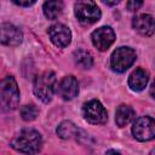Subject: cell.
Wrapping results in <instances>:
<instances>
[{
    "label": "cell",
    "instance_id": "cell-1",
    "mask_svg": "<svg viewBox=\"0 0 155 155\" xmlns=\"http://www.w3.org/2000/svg\"><path fill=\"white\" fill-rule=\"evenodd\" d=\"M10 145L22 154L33 155L40 151L42 145V138L36 130L24 128L12 138Z\"/></svg>",
    "mask_w": 155,
    "mask_h": 155
},
{
    "label": "cell",
    "instance_id": "cell-2",
    "mask_svg": "<svg viewBox=\"0 0 155 155\" xmlns=\"http://www.w3.org/2000/svg\"><path fill=\"white\" fill-rule=\"evenodd\" d=\"M0 99L4 111L15 110L19 103V90L13 76H5L0 85Z\"/></svg>",
    "mask_w": 155,
    "mask_h": 155
},
{
    "label": "cell",
    "instance_id": "cell-3",
    "mask_svg": "<svg viewBox=\"0 0 155 155\" xmlns=\"http://www.w3.org/2000/svg\"><path fill=\"white\" fill-rule=\"evenodd\" d=\"M56 75L53 71H45L34 81V93L44 103H48L56 91Z\"/></svg>",
    "mask_w": 155,
    "mask_h": 155
},
{
    "label": "cell",
    "instance_id": "cell-4",
    "mask_svg": "<svg viewBox=\"0 0 155 155\" xmlns=\"http://www.w3.org/2000/svg\"><path fill=\"white\" fill-rule=\"evenodd\" d=\"M74 13L78 21L84 25H90L99 21L101 10L93 1H78L74 5Z\"/></svg>",
    "mask_w": 155,
    "mask_h": 155
},
{
    "label": "cell",
    "instance_id": "cell-5",
    "mask_svg": "<svg viewBox=\"0 0 155 155\" xmlns=\"http://www.w3.org/2000/svg\"><path fill=\"white\" fill-rule=\"evenodd\" d=\"M137 54L133 48L127 46L117 47L110 57V67L114 71L124 73L136 61Z\"/></svg>",
    "mask_w": 155,
    "mask_h": 155
},
{
    "label": "cell",
    "instance_id": "cell-6",
    "mask_svg": "<svg viewBox=\"0 0 155 155\" xmlns=\"http://www.w3.org/2000/svg\"><path fill=\"white\" fill-rule=\"evenodd\" d=\"M132 134L140 142H148L155 138V119L151 116L138 117L132 126Z\"/></svg>",
    "mask_w": 155,
    "mask_h": 155
},
{
    "label": "cell",
    "instance_id": "cell-7",
    "mask_svg": "<svg viewBox=\"0 0 155 155\" xmlns=\"http://www.w3.org/2000/svg\"><path fill=\"white\" fill-rule=\"evenodd\" d=\"M82 115L85 120L94 125L105 124L108 120V114L103 104L97 99H91L86 102L82 107Z\"/></svg>",
    "mask_w": 155,
    "mask_h": 155
},
{
    "label": "cell",
    "instance_id": "cell-8",
    "mask_svg": "<svg viewBox=\"0 0 155 155\" xmlns=\"http://www.w3.org/2000/svg\"><path fill=\"white\" fill-rule=\"evenodd\" d=\"M91 39H92V44L94 47H97L99 51H105L115 41V33L111 27L105 25V27H101L96 29L92 33Z\"/></svg>",
    "mask_w": 155,
    "mask_h": 155
},
{
    "label": "cell",
    "instance_id": "cell-9",
    "mask_svg": "<svg viewBox=\"0 0 155 155\" xmlns=\"http://www.w3.org/2000/svg\"><path fill=\"white\" fill-rule=\"evenodd\" d=\"M48 36L52 41V44L57 47H67L70 41H71V31L70 29L62 24V23H56L48 28Z\"/></svg>",
    "mask_w": 155,
    "mask_h": 155
},
{
    "label": "cell",
    "instance_id": "cell-10",
    "mask_svg": "<svg viewBox=\"0 0 155 155\" xmlns=\"http://www.w3.org/2000/svg\"><path fill=\"white\" fill-rule=\"evenodd\" d=\"M56 92L64 101H70V99L75 98L79 93L78 80L73 75H68V76L62 78V80L56 86Z\"/></svg>",
    "mask_w": 155,
    "mask_h": 155
},
{
    "label": "cell",
    "instance_id": "cell-11",
    "mask_svg": "<svg viewBox=\"0 0 155 155\" xmlns=\"http://www.w3.org/2000/svg\"><path fill=\"white\" fill-rule=\"evenodd\" d=\"M133 29L143 36H150L155 33V19L148 13H142L132 19Z\"/></svg>",
    "mask_w": 155,
    "mask_h": 155
},
{
    "label": "cell",
    "instance_id": "cell-12",
    "mask_svg": "<svg viewBox=\"0 0 155 155\" xmlns=\"http://www.w3.org/2000/svg\"><path fill=\"white\" fill-rule=\"evenodd\" d=\"M1 42L7 46H17L22 42L23 34L22 31L10 23L1 24Z\"/></svg>",
    "mask_w": 155,
    "mask_h": 155
},
{
    "label": "cell",
    "instance_id": "cell-13",
    "mask_svg": "<svg viewBox=\"0 0 155 155\" xmlns=\"http://www.w3.org/2000/svg\"><path fill=\"white\" fill-rule=\"evenodd\" d=\"M148 80H149V74L144 69L137 68L128 76V86L132 91L139 92L145 88Z\"/></svg>",
    "mask_w": 155,
    "mask_h": 155
},
{
    "label": "cell",
    "instance_id": "cell-14",
    "mask_svg": "<svg viewBox=\"0 0 155 155\" xmlns=\"http://www.w3.org/2000/svg\"><path fill=\"white\" fill-rule=\"evenodd\" d=\"M134 116H136V113L132 107L121 104L117 107V109L115 111V122L119 127H124V126L128 125L134 119Z\"/></svg>",
    "mask_w": 155,
    "mask_h": 155
},
{
    "label": "cell",
    "instance_id": "cell-15",
    "mask_svg": "<svg viewBox=\"0 0 155 155\" xmlns=\"http://www.w3.org/2000/svg\"><path fill=\"white\" fill-rule=\"evenodd\" d=\"M79 133L78 127L71 121H62L57 127V134L62 139H70L76 137Z\"/></svg>",
    "mask_w": 155,
    "mask_h": 155
},
{
    "label": "cell",
    "instance_id": "cell-16",
    "mask_svg": "<svg viewBox=\"0 0 155 155\" xmlns=\"http://www.w3.org/2000/svg\"><path fill=\"white\" fill-rule=\"evenodd\" d=\"M44 15L48 19H56L63 11V2L62 1H46L42 6Z\"/></svg>",
    "mask_w": 155,
    "mask_h": 155
},
{
    "label": "cell",
    "instance_id": "cell-17",
    "mask_svg": "<svg viewBox=\"0 0 155 155\" xmlns=\"http://www.w3.org/2000/svg\"><path fill=\"white\" fill-rule=\"evenodd\" d=\"M74 61L75 64L79 65L81 69H90L93 64L92 56L85 50H78L74 52Z\"/></svg>",
    "mask_w": 155,
    "mask_h": 155
},
{
    "label": "cell",
    "instance_id": "cell-18",
    "mask_svg": "<svg viewBox=\"0 0 155 155\" xmlns=\"http://www.w3.org/2000/svg\"><path fill=\"white\" fill-rule=\"evenodd\" d=\"M38 114H39V109L34 104H25L21 109V115H22V119L24 121H33V120H35Z\"/></svg>",
    "mask_w": 155,
    "mask_h": 155
},
{
    "label": "cell",
    "instance_id": "cell-19",
    "mask_svg": "<svg viewBox=\"0 0 155 155\" xmlns=\"http://www.w3.org/2000/svg\"><path fill=\"white\" fill-rule=\"evenodd\" d=\"M142 5H143V1H128V2L126 4V6H127V8H128L130 11H136V10H138Z\"/></svg>",
    "mask_w": 155,
    "mask_h": 155
},
{
    "label": "cell",
    "instance_id": "cell-20",
    "mask_svg": "<svg viewBox=\"0 0 155 155\" xmlns=\"http://www.w3.org/2000/svg\"><path fill=\"white\" fill-rule=\"evenodd\" d=\"M13 4H16V5H18V6H31V5H34L35 4V1L34 0H31V1H29V0H25V1H18V0H13Z\"/></svg>",
    "mask_w": 155,
    "mask_h": 155
},
{
    "label": "cell",
    "instance_id": "cell-21",
    "mask_svg": "<svg viewBox=\"0 0 155 155\" xmlns=\"http://www.w3.org/2000/svg\"><path fill=\"white\" fill-rule=\"evenodd\" d=\"M150 96L155 99V80L153 81V84H151V87H150Z\"/></svg>",
    "mask_w": 155,
    "mask_h": 155
},
{
    "label": "cell",
    "instance_id": "cell-22",
    "mask_svg": "<svg viewBox=\"0 0 155 155\" xmlns=\"http://www.w3.org/2000/svg\"><path fill=\"white\" fill-rule=\"evenodd\" d=\"M105 155H121V154L119 151H116V150H108L105 153Z\"/></svg>",
    "mask_w": 155,
    "mask_h": 155
},
{
    "label": "cell",
    "instance_id": "cell-23",
    "mask_svg": "<svg viewBox=\"0 0 155 155\" xmlns=\"http://www.w3.org/2000/svg\"><path fill=\"white\" fill-rule=\"evenodd\" d=\"M105 4H107V5H116V4H119V1H113V2H108V1H105Z\"/></svg>",
    "mask_w": 155,
    "mask_h": 155
},
{
    "label": "cell",
    "instance_id": "cell-24",
    "mask_svg": "<svg viewBox=\"0 0 155 155\" xmlns=\"http://www.w3.org/2000/svg\"><path fill=\"white\" fill-rule=\"evenodd\" d=\"M149 155H155V149H153V150L149 153Z\"/></svg>",
    "mask_w": 155,
    "mask_h": 155
}]
</instances>
